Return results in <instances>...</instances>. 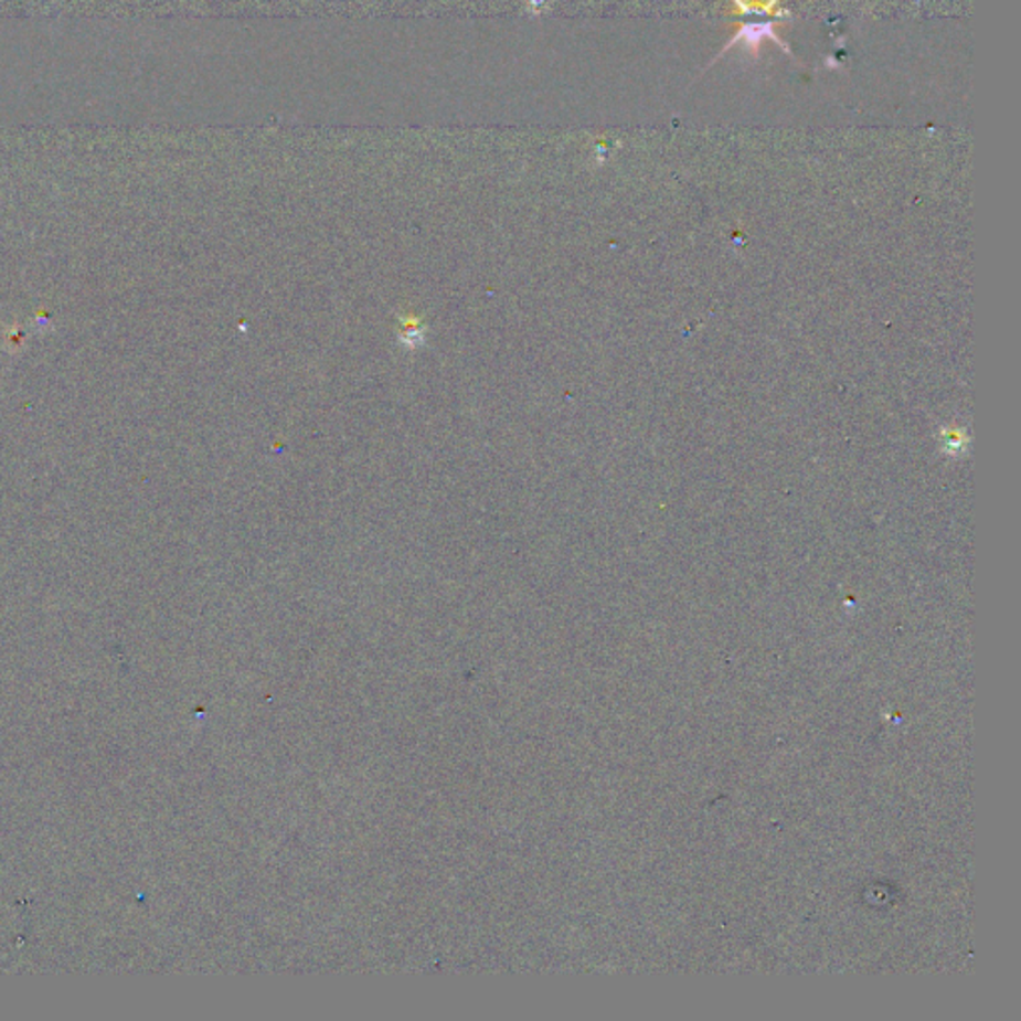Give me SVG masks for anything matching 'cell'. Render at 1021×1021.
Wrapping results in <instances>:
<instances>
[{
    "label": "cell",
    "instance_id": "cell-1",
    "mask_svg": "<svg viewBox=\"0 0 1021 1021\" xmlns=\"http://www.w3.org/2000/svg\"><path fill=\"white\" fill-rule=\"evenodd\" d=\"M764 41H774L783 51L790 54L788 44L774 32V22L768 21V19H766V21L758 19V21H748L746 24H743V29L734 34L731 42L726 44V49L721 52V56H723L724 52L731 51L734 44H744L746 51L753 52L754 56H758L761 44H763Z\"/></svg>",
    "mask_w": 1021,
    "mask_h": 1021
}]
</instances>
